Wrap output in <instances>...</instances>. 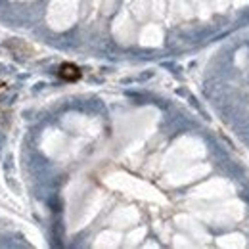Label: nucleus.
I'll list each match as a JSON object with an SVG mask.
<instances>
[{
    "mask_svg": "<svg viewBox=\"0 0 249 249\" xmlns=\"http://www.w3.org/2000/svg\"><path fill=\"white\" fill-rule=\"evenodd\" d=\"M60 75H61L63 79H77V77H79V71H77L75 65H61Z\"/></svg>",
    "mask_w": 249,
    "mask_h": 249,
    "instance_id": "f257e3e1",
    "label": "nucleus"
}]
</instances>
